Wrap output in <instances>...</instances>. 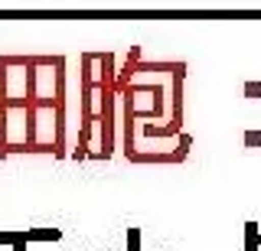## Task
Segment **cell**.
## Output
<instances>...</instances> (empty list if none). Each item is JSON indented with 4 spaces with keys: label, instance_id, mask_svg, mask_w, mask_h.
<instances>
[{
    "label": "cell",
    "instance_id": "obj_1",
    "mask_svg": "<svg viewBox=\"0 0 261 251\" xmlns=\"http://www.w3.org/2000/svg\"><path fill=\"white\" fill-rule=\"evenodd\" d=\"M98 101H101V108H98V131H101V150H95L88 160H108L114 153V101H118V92H111V88H98Z\"/></svg>",
    "mask_w": 261,
    "mask_h": 251
},
{
    "label": "cell",
    "instance_id": "obj_2",
    "mask_svg": "<svg viewBox=\"0 0 261 251\" xmlns=\"http://www.w3.org/2000/svg\"><path fill=\"white\" fill-rule=\"evenodd\" d=\"M27 238L30 241H59L62 232L59 229H27Z\"/></svg>",
    "mask_w": 261,
    "mask_h": 251
},
{
    "label": "cell",
    "instance_id": "obj_3",
    "mask_svg": "<svg viewBox=\"0 0 261 251\" xmlns=\"http://www.w3.org/2000/svg\"><path fill=\"white\" fill-rule=\"evenodd\" d=\"M20 241H30L27 232H0V245H20Z\"/></svg>",
    "mask_w": 261,
    "mask_h": 251
},
{
    "label": "cell",
    "instance_id": "obj_4",
    "mask_svg": "<svg viewBox=\"0 0 261 251\" xmlns=\"http://www.w3.org/2000/svg\"><path fill=\"white\" fill-rule=\"evenodd\" d=\"M127 251H141V229L127 232Z\"/></svg>",
    "mask_w": 261,
    "mask_h": 251
},
{
    "label": "cell",
    "instance_id": "obj_5",
    "mask_svg": "<svg viewBox=\"0 0 261 251\" xmlns=\"http://www.w3.org/2000/svg\"><path fill=\"white\" fill-rule=\"evenodd\" d=\"M245 144H248V147H258V144H261V134L258 131H245Z\"/></svg>",
    "mask_w": 261,
    "mask_h": 251
},
{
    "label": "cell",
    "instance_id": "obj_6",
    "mask_svg": "<svg viewBox=\"0 0 261 251\" xmlns=\"http://www.w3.org/2000/svg\"><path fill=\"white\" fill-rule=\"evenodd\" d=\"M245 95H248V98H258V95H261V85L258 82H248V85H245Z\"/></svg>",
    "mask_w": 261,
    "mask_h": 251
},
{
    "label": "cell",
    "instance_id": "obj_7",
    "mask_svg": "<svg viewBox=\"0 0 261 251\" xmlns=\"http://www.w3.org/2000/svg\"><path fill=\"white\" fill-rule=\"evenodd\" d=\"M27 245L30 241H20V245H13V251H27Z\"/></svg>",
    "mask_w": 261,
    "mask_h": 251
}]
</instances>
